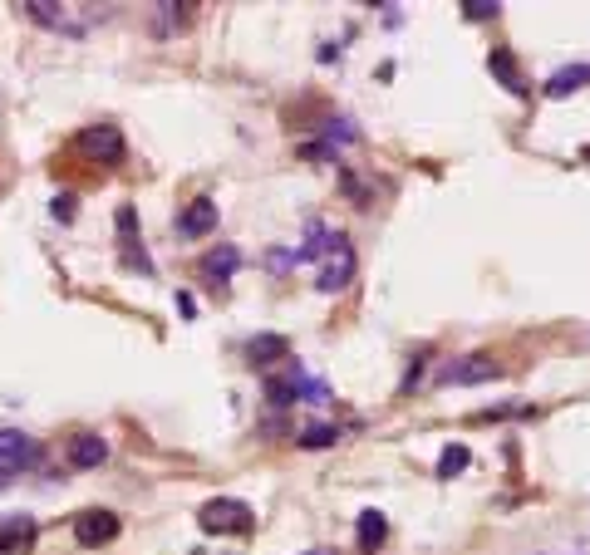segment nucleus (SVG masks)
Wrapping results in <instances>:
<instances>
[{"label":"nucleus","instance_id":"obj_19","mask_svg":"<svg viewBox=\"0 0 590 555\" xmlns=\"http://www.w3.org/2000/svg\"><path fill=\"white\" fill-rule=\"evenodd\" d=\"M463 15H468V20H497L502 5H497V0H463Z\"/></svg>","mask_w":590,"mask_h":555},{"label":"nucleus","instance_id":"obj_21","mask_svg":"<svg viewBox=\"0 0 590 555\" xmlns=\"http://www.w3.org/2000/svg\"><path fill=\"white\" fill-rule=\"evenodd\" d=\"M133 231H138V217H133V207H118V236L133 246Z\"/></svg>","mask_w":590,"mask_h":555},{"label":"nucleus","instance_id":"obj_22","mask_svg":"<svg viewBox=\"0 0 590 555\" xmlns=\"http://www.w3.org/2000/svg\"><path fill=\"white\" fill-rule=\"evenodd\" d=\"M55 217H59V222H69V217H74V197H69V192H64V197H55Z\"/></svg>","mask_w":590,"mask_h":555},{"label":"nucleus","instance_id":"obj_5","mask_svg":"<svg viewBox=\"0 0 590 555\" xmlns=\"http://www.w3.org/2000/svg\"><path fill=\"white\" fill-rule=\"evenodd\" d=\"M114 536H118L114 511H84V516H74V541L79 546H109Z\"/></svg>","mask_w":590,"mask_h":555},{"label":"nucleus","instance_id":"obj_2","mask_svg":"<svg viewBox=\"0 0 590 555\" xmlns=\"http://www.w3.org/2000/svg\"><path fill=\"white\" fill-rule=\"evenodd\" d=\"M487 379H502V364L492 354H468V359L438 369V384H458V389L463 384H487Z\"/></svg>","mask_w":590,"mask_h":555},{"label":"nucleus","instance_id":"obj_3","mask_svg":"<svg viewBox=\"0 0 590 555\" xmlns=\"http://www.w3.org/2000/svg\"><path fill=\"white\" fill-rule=\"evenodd\" d=\"M79 153L84 158H99V163H123V133L99 123V128H84L79 133Z\"/></svg>","mask_w":590,"mask_h":555},{"label":"nucleus","instance_id":"obj_7","mask_svg":"<svg viewBox=\"0 0 590 555\" xmlns=\"http://www.w3.org/2000/svg\"><path fill=\"white\" fill-rule=\"evenodd\" d=\"M40 457V443L35 438H25V433H15V428H0V472H20V467H30Z\"/></svg>","mask_w":590,"mask_h":555},{"label":"nucleus","instance_id":"obj_13","mask_svg":"<svg viewBox=\"0 0 590 555\" xmlns=\"http://www.w3.org/2000/svg\"><path fill=\"white\" fill-rule=\"evenodd\" d=\"M487 69L512 89V94H527V84H522V74H517V59L507 55V50H492V59H487Z\"/></svg>","mask_w":590,"mask_h":555},{"label":"nucleus","instance_id":"obj_20","mask_svg":"<svg viewBox=\"0 0 590 555\" xmlns=\"http://www.w3.org/2000/svg\"><path fill=\"white\" fill-rule=\"evenodd\" d=\"M300 158H310V163H335L340 153H335L330 143H300Z\"/></svg>","mask_w":590,"mask_h":555},{"label":"nucleus","instance_id":"obj_16","mask_svg":"<svg viewBox=\"0 0 590 555\" xmlns=\"http://www.w3.org/2000/svg\"><path fill=\"white\" fill-rule=\"evenodd\" d=\"M335 443H340V428H335V423H310V428L300 433V447H310V452L335 447Z\"/></svg>","mask_w":590,"mask_h":555},{"label":"nucleus","instance_id":"obj_6","mask_svg":"<svg viewBox=\"0 0 590 555\" xmlns=\"http://www.w3.org/2000/svg\"><path fill=\"white\" fill-rule=\"evenodd\" d=\"M64 457H69V467H74V472H94V467H104V462H109V443H104L99 433H79V438H69Z\"/></svg>","mask_w":590,"mask_h":555},{"label":"nucleus","instance_id":"obj_12","mask_svg":"<svg viewBox=\"0 0 590 555\" xmlns=\"http://www.w3.org/2000/svg\"><path fill=\"white\" fill-rule=\"evenodd\" d=\"M389 541V516L384 511H364L359 516V551H379Z\"/></svg>","mask_w":590,"mask_h":555},{"label":"nucleus","instance_id":"obj_23","mask_svg":"<svg viewBox=\"0 0 590 555\" xmlns=\"http://www.w3.org/2000/svg\"><path fill=\"white\" fill-rule=\"evenodd\" d=\"M266 266H271V271H286V266H295V256H286V251H271V256H266Z\"/></svg>","mask_w":590,"mask_h":555},{"label":"nucleus","instance_id":"obj_10","mask_svg":"<svg viewBox=\"0 0 590 555\" xmlns=\"http://www.w3.org/2000/svg\"><path fill=\"white\" fill-rule=\"evenodd\" d=\"M291 354V339L286 334H256V339H246V359L251 364H281Z\"/></svg>","mask_w":590,"mask_h":555},{"label":"nucleus","instance_id":"obj_17","mask_svg":"<svg viewBox=\"0 0 590 555\" xmlns=\"http://www.w3.org/2000/svg\"><path fill=\"white\" fill-rule=\"evenodd\" d=\"M468 462H472L468 447H463V443H448V447H443V457H438V477H458Z\"/></svg>","mask_w":590,"mask_h":555},{"label":"nucleus","instance_id":"obj_15","mask_svg":"<svg viewBox=\"0 0 590 555\" xmlns=\"http://www.w3.org/2000/svg\"><path fill=\"white\" fill-rule=\"evenodd\" d=\"M236 266H241V256H236V246H217V251H212V256H207V261H202V271H207V276H217V280H227L236 271Z\"/></svg>","mask_w":590,"mask_h":555},{"label":"nucleus","instance_id":"obj_24","mask_svg":"<svg viewBox=\"0 0 590 555\" xmlns=\"http://www.w3.org/2000/svg\"><path fill=\"white\" fill-rule=\"evenodd\" d=\"M10 477H15V472H0V492H5V487H10Z\"/></svg>","mask_w":590,"mask_h":555},{"label":"nucleus","instance_id":"obj_8","mask_svg":"<svg viewBox=\"0 0 590 555\" xmlns=\"http://www.w3.org/2000/svg\"><path fill=\"white\" fill-rule=\"evenodd\" d=\"M217 226V202L212 197H197L182 217H177V236H207Z\"/></svg>","mask_w":590,"mask_h":555},{"label":"nucleus","instance_id":"obj_11","mask_svg":"<svg viewBox=\"0 0 590 555\" xmlns=\"http://www.w3.org/2000/svg\"><path fill=\"white\" fill-rule=\"evenodd\" d=\"M581 84H590V64H571V69H556V74L546 79V94H551V99H566V94H576Z\"/></svg>","mask_w":590,"mask_h":555},{"label":"nucleus","instance_id":"obj_1","mask_svg":"<svg viewBox=\"0 0 590 555\" xmlns=\"http://www.w3.org/2000/svg\"><path fill=\"white\" fill-rule=\"evenodd\" d=\"M197 521H202V531L232 536V531H251V526H256V511H251L246 501H236V497H212V501H202Z\"/></svg>","mask_w":590,"mask_h":555},{"label":"nucleus","instance_id":"obj_18","mask_svg":"<svg viewBox=\"0 0 590 555\" xmlns=\"http://www.w3.org/2000/svg\"><path fill=\"white\" fill-rule=\"evenodd\" d=\"M20 10H30L35 25H64V5H55V0H25Z\"/></svg>","mask_w":590,"mask_h":555},{"label":"nucleus","instance_id":"obj_25","mask_svg":"<svg viewBox=\"0 0 590 555\" xmlns=\"http://www.w3.org/2000/svg\"><path fill=\"white\" fill-rule=\"evenodd\" d=\"M305 555H330V551H305Z\"/></svg>","mask_w":590,"mask_h":555},{"label":"nucleus","instance_id":"obj_9","mask_svg":"<svg viewBox=\"0 0 590 555\" xmlns=\"http://www.w3.org/2000/svg\"><path fill=\"white\" fill-rule=\"evenodd\" d=\"M35 546V521L30 516H5L0 521V551L5 555H20Z\"/></svg>","mask_w":590,"mask_h":555},{"label":"nucleus","instance_id":"obj_4","mask_svg":"<svg viewBox=\"0 0 590 555\" xmlns=\"http://www.w3.org/2000/svg\"><path fill=\"white\" fill-rule=\"evenodd\" d=\"M350 280H354V251H350V241L335 231V251H330V261H325V271H320L315 285H320L325 295H335V290H345Z\"/></svg>","mask_w":590,"mask_h":555},{"label":"nucleus","instance_id":"obj_14","mask_svg":"<svg viewBox=\"0 0 590 555\" xmlns=\"http://www.w3.org/2000/svg\"><path fill=\"white\" fill-rule=\"evenodd\" d=\"M295 398H300V369H291V379H266V403L291 408Z\"/></svg>","mask_w":590,"mask_h":555}]
</instances>
